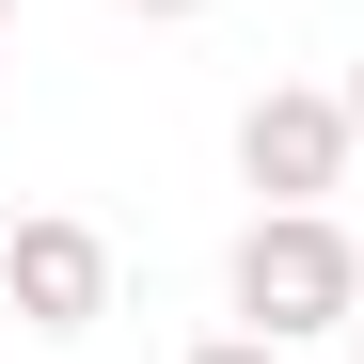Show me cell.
I'll list each match as a JSON object with an SVG mask.
<instances>
[{"label": "cell", "instance_id": "cell-2", "mask_svg": "<svg viewBox=\"0 0 364 364\" xmlns=\"http://www.w3.org/2000/svg\"><path fill=\"white\" fill-rule=\"evenodd\" d=\"M348 159H364V127H348V95H317V80H269L254 111H237V174H254L269 206H333Z\"/></svg>", "mask_w": 364, "mask_h": 364}, {"label": "cell", "instance_id": "cell-1", "mask_svg": "<svg viewBox=\"0 0 364 364\" xmlns=\"http://www.w3.org/2000/svg\"><path fill=\"white\" fill-rule=\"evenodd\" d=\"M222 301H237V333H269V348H317L364 317V237L333 206H254L237 222V254H222Z\"/></svg>", "mask_w": 364, "mask_h": 364}, {"label": "cell", "instance_id": "cell-5", "mask_svg": "<svg viewBox=\"0 0 364 364\" xmlns=\"http://www.w3.org/2000/svg\"><path fill=\"white\" fill-rule=\"evenodd\" d=\"M127 16H206V0H127Z\"/></svg>", "mask_w": 364, "mask_h": 364}, {"label": "cell", "instance_id": "cell-3", "mask_svg": "<svg viewBox=\"0 0 364 364\" xmlns=\"http://www.w3.org/2000/svg\"><path fill=\"white\" fill-rule=\"evenodd\" d=\"M0 301H16V333H95L111 317V237L95 222H0Z\"/></svg>", "mask_w": 364, "mask_h": 364}, {"label": "cell", "instance_id": "cell-6", "mask_svg": "<svg viewBox=\"0 0 364 364\" xmlns=\"http://www.w3.org/2000/svg\"><path fill=\"white\" fill-rule=\"evenodd\" d=\"M333 95H348V127H364V64H348V80H333Z\"/></svg>", "mask_w": 364, "mask_h": 364}, {"label": "cell", "instance_id": "cell-7", "mask_svg": "<svg viewBox=\"0 0 364 364\" xmlns=\"http://www.w3.org/2000/svg\"><path fill=\"white\" fill-rule=\"evenodd\" d=\"M0 48H16V0H0Z\"/></svg>", "mask_w": 364, "mask_h": 364}, {"label": "cell", "instance_id": "cell-4", "mask_svg": "<svg viewBox=\"0 0 364 364\" xmlns=\"http://www.w3.org/2000/svg\"><path fill=\"white\" fill-rule=\"evenodd\" d=\"M191 364H285V348H269V333H206Z\"/></svg>", "mask_w": 364, "mask_h": 364}]
</instances>
